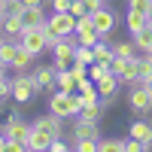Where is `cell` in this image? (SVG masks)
<instances>
[{
	"label": "cell",
	"instance_id": "38",
	"mask_svg": "<svg viewBox=\"0 0 152 152\" xmlns=\"http://www.w3.org/2000/svg\"><path fill=\"white\" fill-rule=\"evenodd\" d=\"M6 70H9V67L3 64V61H0V79H6Z\"/></svg>",
	"mask_w": 152,
	"mask_h": 152
},
{
	"label": "cell",
	"instance_id": "4",
	"mask_svg": "<svg viewBox=\"0 0 152 152\" xmlns=\"http://www.w3.org/2000/svg\"><path fill=\"white\" fill-rule=\"evenodd\" d=\"M37 94V79H34V73H18V76H12V100L15 104H28V100H34Z\"/></svg>",
	"mask_w": 152,
	"mask_h": 152
},
{
	"label": "cell",
	"instance_id": "17",
	"mask_svg": "<svg viewBox=\"0 0 152 152\" xmlns=\"http://www.w3.org/2000/svg\"><path fill=\"white\" fill-rule=\"evenodd\" d=\"M15 52H18V40H6L0 43V61H3L6 67H12V61H15Z\"/></svg>",
	"mask_w": 152,
	"mask_h": 152
},
{
	"label": "cell",
	"instance_id": "13",
	"mask_svg": "<svg viewBox=\"0 0 152 152\" xmlns=\"http://www.w3.org/2000/svg\"><path fill=\"white\" fill-rule=\"evenodd\" d=\"M128 134L134 137V140H140V143L146 146V152L152 149V125H149V122H143V119H137V122H131V128H128Z\"/></svg>",
	"mask_w": 152,
	"mask_h": 152
},
{
	"label": "cell",
	"instance_id": "37",
	"mask_svg": "<svg viewBox=\"0 0 152 152\" xmlns=\"http://www.w3.org/2000/svg\"><path fill=\"white\" fill-rule=\"evenodd\" d=\"M6 6H9V3H6V0H0V18H3V15H6Z\"/></svg>",
	"mask_w": 152,
	"mask_h": 152
},
{
	"label": "cell",
	"instance_id": "30",
	"mask_svg": "<svg viewBox=\"0 0 152 152\" xmlns=\"http://www.w3.org/2000/svg\"><path fill=\"white\" fill-rule=\"evenodd\" d=\"M70 12H73L76 18H79V15H88V9H85L82 0H70Z\"/></svg>",
	"mask_w": 152,
	"mask_h": 152
},
{
	"label": "cell",
	"instance_id": "24",
	"mask_svg": "<svg viewBox=\"0 0 152 152\" xmlns=\"http://www.w3.org/2000/svg\"><path fill=\"white\" fill-rule=\"evenodd\" d=\"M113 52L119 58H137V46L134 40H122V43H113Z\"/></svg>",
	"mask_w": 152,
	"mask_h": 152
},
{
	"label": "cell",
	"instance_id": "14",
	"mask_svg": "<svg viewBox=\"0 0 152 152\" xmlns=\"http://www.w3.org/2000/svg\"><path fill=\"white\" fill-rule=\"evenodd\" d=\"M0 31H3V37H9V40H18L21 37V31H24V21H21V15H3L0 18Z\"/></svg>",
	"mask_w": 152,
	"mask_h": 152
},
{
	"label": "cell",
	"instance_id": "20",
	"mask_svg": "<svg viewBox=\"0 0 152 152\" xmlns=\"http://www.w3.org/2000/svg\"><path fill=\"white\" fill-rule=\"evenodd\" d=\"M125 24H128V31H131V37H134L137 31H143L146 24H149V18L143 15V12H131V9H128V15H125Z\"/></svg>",
	"mask_w": 152,
	"mask_h": 152
},
{
	"label": "cell",
	"instance_id": "35",
	"mask_svg": "<svg viewBox=\"0 0 152 152\" xmlns=\"http://www.w3.org/2000/svg\"><path fill=\"white\" fill-rule=\"evenodd\" d=\"M21 3H24V6L31 9V6H43V0H21Z\"/></svg>",
	"mask_w": 152,
	"mask_h": 152
},
{
	"label": "cell",
	"instance_id": "40",
	"mask_svg": "<svg viewBox=\"0 0 152 152\" xmlns=\"http://www.w3.org/2000/svg\"><path fill=\"white\" fill-rule=\"evenodd\" d=\"M149 58H152V52H149Z\"/></svg>",
	"mask_w": 152,
	"mask_h": 152
},
{
	"label": "cell",
	"instance_id": "28",
	"mask_svg": "<svg viewBox=\"0 0 152 152\" xmlns=\"http://www.w3.org/2000/svg\"><path fill=\"white\" fill-rule=\"evenodd\" d=\"M97 143L100 140H76L73 149H79V152H97Z\"/></svg>",
	"mask_w": 152,
	"mask_h": 152
},
{
	"label": "cell",
	"instance_id": "36",
	"mask_svg": "<svg viewBox=\"0 0 152 152\" xmlns=\"http://www.w3.org/2000/svg\"><path fill=\"white\" fill-rule=\"evenodd\" d=\"M140 82H143V85L149 88V94H152V76H146V79H140Z\"/></svg>",
	"mask_w": 152,
	"mask_h": 152
},
{
	"label": "cell",
	"instance_id": "6",
	"mask_svg": "<svg viewBox=\"0 0 152 152\" xmlns=\"http://www.w3.org/2000/svg\"><path fill=\"white\" fill-rule=\"evenodd\" d=\"M73 34H76V40H79V46H94V43L100 40V34H97L94 21H91V12L76 18V31H73Z\"/></svg>",
	"mask_w": 152,
	"mask_h": 152
},
{
	"label": "cell",
	"instance_id": "12",
	"mask_svg": "<svg viewBox=\"0 0 152 152\" xmlns=\"http://www.w3.org/2000/svg\"><path fill=\"white\" fill-rule=\"evenodd\" d=\"M28 131H31V125L21 122L18 116H9L6 125H3V134L9 137V140H24V143H28Z\"/></svg>",
	"mask_w": 152,
	"mask_h": 152
},
{
	"label": "cell",
	"instance_id": "33",
	"mask_svg": "<svg viewBox=\"0 0 152 152\" xmlns=\"http://www.w3.org/2000/svg\"><path fill=\"white\" fill-rule=\"evenodd\" d=\"M49 149H55V152H64V149H67V143L61 140V137H55V140L49 143Z\"/></svg>",
	"mask_w": 152,
	"mask_h": 152
},
{
	"label": "cell",
	"instance_id": "5",
	"mask_svg": "<svg viewBox=\"0 0 152 152\" xmlns=\"http://www.w3.org/2000/svg\"><path fill=\"white\" fill-rule=\"evenodd\" d=\"M128 104L134 113H140V116H149L152 113V94H149V88L143 82H137L131 85V91H128Z\"/></svg>",
	"mask_w": 152,
	"mask_h": 152
},
{
	"label": "cell",
	"instance_id": "34",
	"mask_svg": "<svg viewBox=\"0 0 152 152\" xmlns=\"http://www.w3.org/2000/svg\"><path fill=\"white\" fill-rule=\"evenodd\" d=\"M6 149H9V137L0 131V152H6Z\"/></svg>",
	"mask_w": 152,
	"mask_h": 152
},
{
	"label": "cell",
	"instance_id": "21",
	"mask_svg": "<svg viewBox=\"0 0 152 152\" xmlns=\"http://www.w3.org/2000/svg\"><path fill=\"white\" fill-rule=\"evenodd\" d=\"M58 88L55 91H76V76H73V70L67 67V70H58V82H55Z\"/></svg>",
	"mask_w": 152,
	"mask_h": 152
},
{
	"label": "cell",
	"instance_id": "10",
	"mask_svg": "<svg viewBox=\"0 0 152 152\" xmlns=\"http://www.w3.org/2000/svg\"><path fill=\"white\" fill-rule=\"evenodd\" d=\"M34 79H37V94L40 91H55V82H58V70L55 67H37L34 70Z\"/></svg>",
	"mask_w": 152,
	"mask_h": 152
},
{
	"label": "cell",
	"instance_id": "39",
	"mask_svg": "<svg viewBox=\"0 0 152 152\" xmlns=\"http://www.w3.org/2000/svg\"><path fill=\"white\" fill-rule=\"evenodd\" d=\"M3 40H6V37H3V31H0V43H3Z\"/></svg>",
	"mask_w": 152,
	"mask_h": 152
},
{
	"label": "cell",
	"instance_id": "22",
	"mask_svg": "<svg viewBox=\"0 0 152 152\" xmlns=\"http://www.w3.org/2000/svg\"><path fill=\"white\" fill-rule=\"evenodd\" d=\"M100 116H104L100 100H94V104H82V110H79V119H88V122H100Z\"/></svg>",
	"mask_w": 152,
	"mask_h": 152
},
{
	"label": "cell",
	"instance_id": "8",
	"mask_svg": "<svg viewBox=\"0 0 152 152\" xmlns=\"http://www.w3.org/2000/svg\"><path fill=\"white\" fill-rule=\"evenodd\" d=\"M46 24H49L58 37H67V34L76 31V15H73V12H52Z\"/></svg>",
	"mask_w": 152,
	"mask_h": 152
},
{
	"label": "cell",
	"instance_id": "16",
	"mask_svg": "<svg viewBox=\"0 0 152 152\" xmlns=\"http://www.w3.org/2000/svg\"><path fill=\"white\" fill-rule=\"evenodd\" d=\"M119 82H122V85H128V88L140 82V64H137V58H128L125 70L119 73Z\"/></svg>",
	"mask_w": 152,
	"mask_h": 152
},
{
	"label": "cell",
	"instance_id": "7",
	"mask_svg": "<svg viewBox=\"0 0 152 152\" xmlns=\"http://www.w3.org/2000/svg\"><path fill=\"white\" fill-rule=\"evenodd\" d=\"M18 46H24L28 52H34V55H40V52H46V40H43V28H24L21 31V37H18Z\"/></svg>",
	"mask_w": 152,
	"mask_h": 152
},
{
	"label": "cell",
	"instance_id": "29",
	"mask_svg": "<svg viewBox=\"0 0 152 152\" xmlns=\"http://www.w3.org/2000/svg\"><path fill=\"white\" fill-rule=\"evenodd\" d=\"M43 40H46V46H49V49H52V46H55V43L61 40V37H58V34H55L52 28H49V24H43Z\"/></svg>",
	"mask_w": 152,
	"mask_h": 152
},
{
	"label": "cell",
	"instance_id": "15",
	"mask_svg": "<svg viewBox=\"0 0 152 152\" xmlns=\"http://www.w3.org/2000/svg\"><path fill=\"white\" fill-rule=\"evenodd\" d=\"M21 21H24V28H43L49 21V15L43 12V6H31V9L21 12Z\"/></svg>",
	"mask_w": 152,
	"mask_h": 152
},
{
	"label": "cell",
	"instance_id": "19",
	"mask_svg": "<svg viewBox=\"0 0 152 152\" xmlns=\"http://www.w3.org/2000/svg\"><path fill=\"white\" fill-rule=\"evenodd\" d=\"M34 58H37L34 52H28L24 46H18V52H15V61H12V70H18V73H21V70H28V67L34 64Z\"/></svg>",
	"mask_w": 152,
	"mask_h": 152
},
{
	"label": "cell",
	"instance_id": "32",
	"mask_svg": "<svg viewBox=\"0 0 152 152\" xmlns=\"http://www.w3.org/2000/svg\"><path fill=\"white\" fill-rule=\"evenodd\" d=\"M82 3H85V9H88V12H97L100 6L107 3V0H82Z\"/></svg>",
	"mask_w": 152,
	"mask_h": 152
},
{
	"label": "cell",
	"instance_id": "25",
	"mask_svg": "<svg viewBox=\"0 0 152 152\" xmlns=\"http://www.w3.org/2000/svg\"><path fill=\"white\" fill-rule=\"evenodd\" d=\"M73 61H79V64H94V49L91 46H76Z\"/></svg>",
	"mask_w": 152,
	"mask_h": 152
},
{
	"label": "cell",
	"instance_id": "1",
	"mask_svg": "<svg viewBox=\"0 0 152 152\" xmlns=\"http://www.w3.org/2000/svg\"><path fill=\"white\" fill-rule=\"evenodd\" d=\"M61 116H55V113H49V116H40L37 122H31V131H28V149L31 152H43L49 149V143L55 140V137H61Z\"/></svg>",
	"mask_w": 152,
	"mask_h": 152
},
{
	"label": "cell",
	"instance_id": "9",
	"mask_svg": "<svg viewBox=\"0 0 152 152\" xmlns=\"http://www.w3.org/2000/svg\"><path fill=\"white\" fill-rule=\"evenodd\" d=\"M91 21H94V28H97L100 37H110L113 28H116V12L107 9V6H100L97 12H91Z\"/></svg>",
	"mask_w": 152,
	"mask_h": 152
},
{
	"label": "cell",
	"instance_id": "41",
	"mask_svg": "<svg viewBox=\"0 0 152 152\" xmlns=\"http://www.w3.org/2000/svg\"><path fill=\"white\" fill-rule=\"evenodd\" d=\"M6 3H9V0H6Z\"/></svg>",
	"mask_w": 152,
	"mask_h": 152
},
{
	"label": "cell",
	"instance_id": "11",
	"mask_svg": "<svg viewBox=\"0 0 152 152\" xmlns=\"http://www.w3.org/2000/svg\"><path fill=\"white\" fill-rule=\"evenodd\" d=\"M76 140H100L97 122H88V119H79V116H76V125H73V143H76Z\"/></svg>",
	"mask_w": 152,
	"mask_h": 152
},
{
	"label": "cell",
	"instance_id": "27",
	"mask_svg": "<svg viewBox=\"0 0 152 152\" xmlns=\"http://www.w3.org/2000/svg\"><path fill=\"white\" fill-rule=\"evenodd\" d=\"M149 6H152V0H128V9L131 12H143V15H146Z\"/></svg>",
	"mask_w": 152,
	"mask_h": 152
},
{
	"label": "cell",
	"instance_id": "18",
	"mask_svg": "<svg viewBox=\"0 0 152 152\" xmlns=\"http://www.w3.org/2000/svg\"><path fill=\"white\" fill-rule=\"evenodd\" d=\"M134 46H137V52H152V28H149V24H146V28L143 31H137L134 34Z\"/></svg>",
	"mask_w": 152,
	"mask_h": 152
},
{
	"label": "cell",
	"instance_id": "26",
	"mask_svg": "<svg viewBox=\"0 0 152 152\" xmlns=\"http://www.w3.org/2000/svg\"><path fill=\"white\" fill-rule=\"evenodd\" d=\"M110 73V64H104V61H94V64H88V76L97 82V79H104V76Z\"/></svg>",
	"mask_w": 152,
	"mask_h": 152
},
{
	"label": "cell",
	"instance_id": "3",
	"mask_svg": "<svg viewBox=\"0 0 152 152\" xmlns=\"http://www.w3.org/2000/svg\"><path fill=\"white\" fill-rule=\"evenodd\" d=\"M76 46H79V40H76V34H67V37H61V40H58V43L52 46V55H55L52 67H55V70H67V67L73 64Z\"/></svg>",
	"mask_w": 152,
	"mask_h": 152
},
{
	"label": "cell",
	"instance_id": "23",
	"mask_svg": "<svg viewBox=\"0 0 152 152\" xmlns=\"http://www.w3.org/2000/svg\"><path fill=\"white\" fill-rule=\"evenodd\" d=\"M97 149L100 152H125V140L122 137H100Z\"/></svg>",
	"mask_w": 152,
	"mask_h": 152
},
{
	"label": "cell",
	"instance_id": "31",
	"mask_svg": "<svg viewBox=\"0 0 152 152\" xmlns=\"http://www.w3.org/2000/svg\"><path fill=\"white\" fill-rule=\"evenodd\" d=\"M52 12H70V0H52Z\"/></svg>",
	"mask_w": 152,
	"mask_h": 152
},
{
	"label": "cell",
	"instance_id": "2",
	"mask_svg": "<svg viewBox=\"0 0 152 152\" xmlns=\"http://www.w3.org/2000/svg\"><path fill=\"white\" fill-rule=\"evenodd\" d=\"M79 110H82L79 91H52V97H49V113H55L61 119H76Z\"/></svg>",
	"mask_w": 152,
	"mask_h": 152
}]
</instances>
